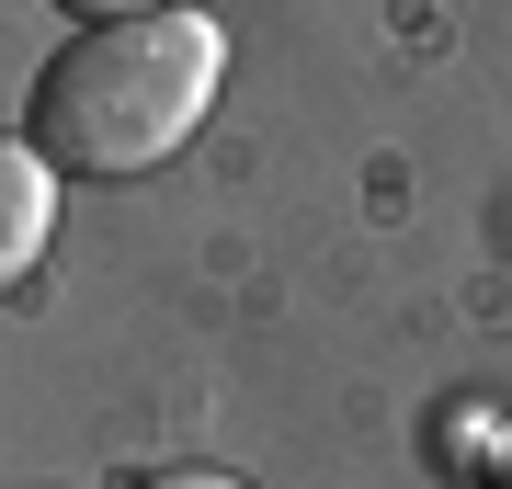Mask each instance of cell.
<instances>
[{
  "instance_id": "1",
  "label": "cell",
  "mask_w": 512,
  "mask_h": 489,
  "mask_svg": "<svg viewBox=\"0 0 512 489\" xmlns=\"http://www.w3.org/2000/svg\"><path fill=\"white\" fill-rule=\"evenodd\" d=\"M217 69H228V35L205 12H183V0L126 12V23H80V35L35 69L23 137H35L57 171H92V182L160 171L171 148L205 126Z\"/></svg>"
},
{
  "instance_id": "2",
  "label": "cell",
  "mask_w": 512,
  "mask_h": 489,
  "mask_svg": "<svg viewBox=\"0 0 512 489\" xmlns=\"http://www.w3.org/2000/svg\"><path fill=\"white\" fill-rule=\"evenodd\" d=\"M46 239H57V160L35 137H0V296L46 262Z\"/></svg>"
},
{
  "instance_id": "3",
  "label": "cell",
  "mask_w": 512,
  "mask_h": 489,
  "mask_svg": "<svg viewBox=\"0 0 512 489\" xmlns=\"http://www.w3.org/2000/svg\"><path fill=\"white\" fill-rule=\"evenodd\" d=\"M126 489H239L228 467H148V478H126Z\"/></svg>"
},
{
  "instance_id": "4",
  "label": "cell",
  "mask_w": 512,
  "mask_h": 489,
  "mask_svg": "<svg viewBox=\"0 0 512 489\" xmlns=\"http://www.w3.org/2000/svg\"><path fill=\"white\" fill-rule=\"evenodd\" d=\"M69 23H126V12H160V0H57Z\"/></svg>"
},
{
  "instance_id": "5",
  "label": "cell",
  "mask_w": 512,
  "mask_h": 489,
  "mask_svg": "<svg viewBox=\"0 0 512 489\" xmlns=\"http://www.w3.org/2000/svg\"><path fill=\"white\" fill-rule=\"evenodd\" d=\"M478 489H512V421H501V444L478 455Z\"/></svg>"
}]
</instances>
